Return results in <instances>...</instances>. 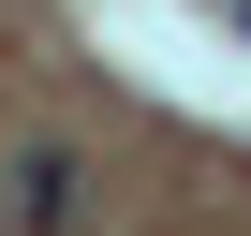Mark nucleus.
Instances as JSON below:
<instances>
[{
	"instance_id": "f257e3e1",
	"label": "nucleus",
	"mask_w": 251,
	"mask_h": 236,
	"mask_svg": "<svg viewBox=\"0 0 251 236\" xmlns=\"http://www.w3.org/2000/svg\"><path fill=\"white\" fill-rule=\"evenodd\" d=\"M0 207H15L30 236H59V221H74V148H30V163H15V192H0Z\"/></svg>"
}]
</instances>
